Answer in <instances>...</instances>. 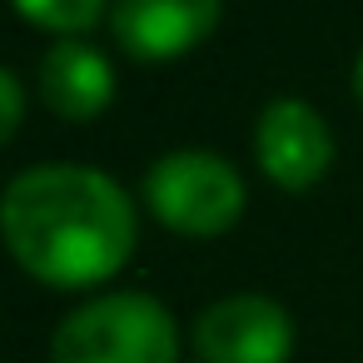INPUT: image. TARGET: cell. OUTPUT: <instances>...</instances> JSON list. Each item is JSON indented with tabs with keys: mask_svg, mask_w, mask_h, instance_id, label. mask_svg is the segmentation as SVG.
<instances>
[{
	"mask_svg": "<svg viewBox=\"0 0 363 363\" xmlns=\"http://www.w3.org/2000/svg\"><path fill=\"white\" fill-rule=\"evenodd\" d=\"M353 90H358V105H363V50H358V65H353Z\"/></svg>",
	"mask_w": 363,
	"mask_h": 363,
	"instance_id": "obj_10",
	"label": "cell"
},
{
	"mask_svg": "<svg viewBox=\"0 0 363 363\" xmlns=\"http://www.w3.org/2000/svg\"><path fill=\"white\" fill-rule=\"evenodd\" d=\"M50 363H179V323L150 294H100L60 318Z\"/></svg>",
	"mask_w": 363,
	"mask_h": 363,
	"instance_id": "obj_2",
	"label": "cell"
},
{
	"mask_svg": "<svg viewBox=\"0 0 363 363\" xmlns=\"http://www.w3.org/2000/svg\"><path fill=\"white\" fill-rule=\"evenodd\" d=\"M254 155H259V169L279 189L303 194L333 164V130L303 100H269L254 130Z\"/></svg>",
	"mask_w": 363,
	"mask_h": 363,
	"instance_id": "obj_5",
	"label": "cell"
},
{
	"mask_svg": "<svg viewBox=\"0 0 363 363\" xmlns=\"http://www.w3.org/2000/svg\"><path fill=\"white\" fill-rule=\"evenodd\" d=\"M224 0H115L110 26L130 60H179L214 35Z\"/></svg>",
	"mask_w": 363,
	"mask_h": 363,
	"instance_id": "obj_6",
	"label": "cell"
},
{
	"mask_svg": "<svg viewBox=\"0 0 363 363\" xmlns=\"http://www.w3.org/2000/svg\"><path fill=\"white\" fill-rule=\"evenodd\" d=\"M26 120V85L16 80V70L0 65V145H6Z\"/></svg>",
	"mask_w": 363,
	"mask_h": 363,
	"instance_id": "obj_9",
	"label": "cell"
},
{
	"mask_svg": "<svg viewBox=\"0 0 363 363\" xmlns=\"http://www.w3.org/2000/svg\"><path fill=\"white\" fill-rule=\"evenodd\" d=\"M155 219L184 239H219L244 214V179L214 150H169L145 174Z\"/></svg>",
	"mask_w": 363,
	"mask_h": 363,
	"instance_id": "obj_3",
	"label": "cell"
},
{
	"mask_svg": "<svg viewBox=\"0 0 363 363\" xmlns=\"http://www.w3.org/2000/svg\"><path fill=\"white\" fill-rule=\"evenodd\" d=\"M40 100L60 120H95L115 100V70L110 60L85 40H55L40 60Z\"/></svg>",
	"mask_w": 363,
	"mask_h": 363,
	"instance_id": "obj_7",
	"label": "cell"
},
{
	"mask_svg": "<svg viewBox=\"0 0 363 363\" xmlns=\"http://www.w3.org/2000/svg\"><path fill=\"white\" fill-rule=\"evenodd\" d=\"M16 11L40 30H55L60 40H80V30H90L110 11V0H16Z\"/></svg>",
	"mask_w": 363,
	"mask_h": 363,
	"instance_id": "obj_8",
	"label": "cell"
},
{
	"mask_svg": "<svg viewBox=\"0 0 363 363\" xmlns=\"http://www.w3.org/2000/svg\"><path fill=\"white\" fill-rule=\"evenodd\" d=\"M194 353L199 363H289L294 323L269 294H229L199 313Z\"/></svg>",
	"mask_w": 363,
	"mask_h": 363,
	"instance_id": "obj_4",
	"label": "cell"
},
{
	"mask_svg": "<svg viewBox=\"0 0 363 363\" xmlns=\"http://www.w3.org/2000/svg\"><path fill=\"white\" fill-rule=\"evenodd\" d=\"M0 239L30 279L95 289L135 254V204L90 164H35L0 194Z\"/></svg>",
	"mask_w": 363,
	"mask_h": 363,
	"instance_id": "obj_1",
	"label": "cell"
}]
</instances>
